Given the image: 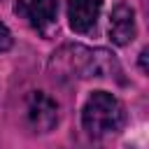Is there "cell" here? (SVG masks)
<instances>
[{"label":"cell","mask_w":149,"mask_h":149,"mask_svg":"<svg viewBox=\"0 0 149 149\" xmlns=\"http://www.w3.org/2000/svg\"><path fill=\"white\" fill-rule=\"evenodd\" d=\"M123 121H126V109L116 95H112L107 91L91 93V98L86 100L84 112H81L84 130H88L93 137H100V135L121 130Z\"/></svg>","instance_id":"cell-1"},{"label":"cell","mask_w":149,"mask_h":149,"mask_svg":"<svg viewBox=\"0 0 149 149\" xmlns=\"http://www.w3.org/2000/svg\"><path fill=\"white\" fill-rule=\"evenodd\" d=\"M140 65H142V70H147V49L140 54Z\"/></svg>","instance_id":"cell-8"},{"label":"cell","mask_w":149,"mask_h":149,"mask_svg":"<svg viewBox=\"0 0 149 149\" xmlns=\"http://www.w3.org/2000/svg\"><path fill=\"white\" fill-rule=\"evenodd\" d=\"M135 37V12L128 5H116L109 16V40L119 47L133 42Z\"/></svg>","instance_id":"cell-6"},{"label":"cell","mask_w":149,"mask_h":149,"mask_svg":"<svg viewBox=\"0 0 149 149\" xmlns=\"http://www.w3.org/2000/svg\"><path fill=\"white\" fill-rule=\"evenodd\" d=\"M102 9V0H68V21L70 28L79 35L93 30Z\"/></svg>","instance_id":"cell-5"},{"label":"cell","mask_w":149,"mask_h":149,"mask_svg":"<svg viewBox=\"0 0 149 149\" xmlns=\"http://www.w3.org/2000/svg\"><path fill=\"white\" fill-rule=\"evenodd\" d=\"M72 56H65L63 51L54 54V65H63L65 72H77L79 77H107L112 72H119V65L114 61V54L107 49H84V47H68Z\"/></svg>","instance_id":"cell-2"},{"label":"cell","mask_w":149,"mask_h":149,"mask_svg":"<svg viewBox=\"0 0 149 149\" xmlns=\"http://www.w3.org/2000/svg\"><path fill=\"white\" fill-rule=\"evenodd\" d=\"M12 47V33L7 30V26L0 21V51H7Z\"/></svg>","instance_id":"cell-7"},{"label":"cell","mask_w":149,"mask_h":149,"mask_svg":"<svg viewBox=\"0 0 149 149\" xmlns=\"http://www.w3.org/2000/svg\"><path fill=\"white\" fill-rule=\"evenodd\" d=\"M26 121L33 130L37 133H47L56 126L58 121V105L56 100H51L44 91H33L28 98H26Z\"/></svg>","instance_id":"cell-3"},{"label":"cell","mask_w":149,"mask_h":149,"mask_svg":"<svg viewBox=\"0 0 149 149\" xmlns=\"http://www.w3.org/2000/svg\"><path fill=\"white\" fill-rule=\"evenodd\" d=\"M14 9L42 35H49L58 19V0H16Z\"/></svg>","instance_id":"cell-4"}]
</instances>
